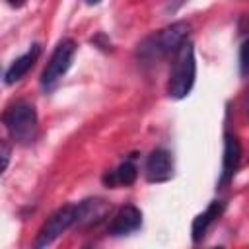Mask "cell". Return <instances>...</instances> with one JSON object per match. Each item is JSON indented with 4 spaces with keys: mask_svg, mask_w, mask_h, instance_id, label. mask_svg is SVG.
Instances as JSON below:
<instances>
[{
    "mask_svg": "<svg viewBox=\"0 0 249 249\" xmlns=\"http://www.w3.org/2000/svg\"><path fill=\"white\" fill-rule=\"evenodd\" d=\"M189 37V23L187 21H175L152 35H148L138 45V56L142 60H154L161 58L173 51H177Z\"/></svg>",
    "mask_w": 249,
    "mask_h": 249,
    "instance_id": "6da1fadb",
    "label": "cell"
},
{
    "mask_svg": "<svg viewBox=\"0 0 249 249\" xmlns=\"http://www.w3.org/2000/svg\"><path fill=\"white\" fill-rule=\"evenodd\" d=\"M196 76V60H195V49L191 41H185L175 51V62L169 72L167 82V93L171 99H183L191 93L195 86Z\"/></svg>",
    "mask_w": 249,
    "mask_h": 249,
    "instance_id": "7a4b0ae2",
    "label": "cell"
},
{
    "mask_svg": "<svg viewBox=\"0 0 249 249\" xmlns=\"http://www.w3.org/2000/svg\"><path fill=\"white\" fill-rule=\"evenodd\" d=\"M4 126L14 142L27 144L35 138L37 132V111L27 101H16L4 111Z\"/></svg>",
    "mask_w": 249,
    "mask_h": 249,
    "instance_id": "3957f363",
    "label": "cell"
},
{
    "mask_svg": "<svg viewBox=\"0 0 249 249\" xmlns=\"http://www.w3.org/2000/svg\"><path fill=\"white\" fill-rule=\"evenodd\" d=\"M74 54H76V41L74 39H62L56 43L43 74H41V86L45 89H53L58 80L68 72V68L72 66V60H74Z\"/></svg>",
    "mask_w": 249,
    "mask_h": 249,
    "instance_id": "277c9868",
    "label": "cell"
},
{
    "mask_svg": "<svg viewBox=\"0 0 249 249\" xmlns=\"http://www.w3.org/2000/svg\"><path fill=\"white\" fill-rule=\"evenodd\" d=\"M76 226V204H66V206H60L58 210H54L49 220L43 224V228L39 230L37 233V239H35V247H47L51 245L56 237H60L68 228Z\"/></svg>",
    "mask_w": 249,
    "mask_h": 249,
    "instance_id": "5b68a950",
    "label": "cell"
},
{
    "mask_svg": "<svg viewBox=\"0 0 249 249\" xmlns=\"http://www.w3.org/2000/svg\"><path fill=\"white\" fill-rule=\"evenodd\" d=\"M144 175L150 183H163L173 177V158L167 150L156 148L150 152L144 163Z\"/></svg>",
    "mask_w": 249,
    "mask_h": 249,
    "instance_id": "8992f818",
    "label": "cell"
},
{
    "mask_svg": "<svg viewBox=\"0 0 249 249\" xmlns=\"http://www.w3.org/2000/svg\"><path fill=\"white\" fill-rule=\"evenodd\" d=\"M142 226V212L134 204H124L117 210L111 224L107 226V233L111 237H121L136 231Z\"/></svg>",
    "mask_w": 249,
    "mask_h": 249,
    "instance_id": "52a82bcc",
    "label": "cell"
},
{
    "mask_svg": "<svg viewBox=\"0 0 249 249\" xmlns=\"http://www.w3.org/2000/svg\"><path fill=\"white\" fill-rule=\"evenodd\" d=\"M239 161H241V144L237 140V136H233L231 132H226L224 134V158H222V173H220V179H218V185L220 187H226L237 167H239Z\"/></svg>",
    "mask_w": 249,
    "mask_h": 249,
    "instance_id": "ba28073f",
    "label": "cell"
},
{
    "mask_svg": "<svg viewBox=\"0 0 249 249\" xmlns=\"http://www.w3.org/2000/svg\"><path fill=\"white\" fill-rule=\"evenodd\" d=\"M109 210H111V204L107 200H103V198H86V200L76 204V226H80V228L95 226L101 220H105Z\"/></svg>",
    "mask_w": 249,
    "mask_h": 249,
    "instance_id": "9c48e42d",
    "label": "cell"
},
{
    "mask_svg": "<svg viewBox=\"0 0 249 249\" xmlns=\"http://www.w3.org/2000/svg\"><path fill=\"white\" fill-rule=\"evenodd\" d=\"M39 54H41V45H37V43L31 45V49H29L27 53H23L21 56H18V58L6 68V72H4V84H6V86H12V84L19 82V80L35 66Z\"/></svg>",
    "mask_w": 249,
    "mask_h": 249,
    "instance_id": "30bf717a",
    "label": "cell"
},
{
    "mask_svg": "<svg viewBox=\"0 0 249 249\" xmlns=\"http://www.w3.org/2000/svg\"><path fill=\"white\" fill-rule=\"evenodd\" d=\"M226 210V202L224 200H212L195 220H193V226H191V237H193V241L195 243H198L204 235H206V231H208V228L222 216V212Z\"/></svg>",
    "mask_w": 249,
    "mask_h": 249,
    "instance_id": "8fae6325",
    "label": "cell"
},
{
    "mask_svg": "<svg viewBox=\"0 0 249 249\" xmlns=\"http://www.w3.org/2000/svg\"><path fill=\"white\" fill-rule=\"evenodd\" d=\"M138 177V169L132 163V160H124L123 163H119L115 169L107 171L103 175V183L107 187H121V185H132Z\"/></svg>",
    "mask_w": 249,
    "mask_h": 249,
    "instance_id": "7c38bea8",
    "label": "cell"
},
{
    "mask_svg": "<svg viewBox=\"0 0 249 249\" xmlns=\"http://www.w3.org/2000/svg\"><path fill=\"white\" fill-rule=\"evenodd\" d=\"M239 68L241 74H249V39L239 49Z\"/></svg>",
    "mask_w": 249,
    "mask_h": 249,
    "instance_id": "4fadbf2b",
    "label": "cell"
},
{
    "mask_svg": "<svg viewBox=\"0 0 249 249\" xmlns=\"http://www.w3.org/2000/svg\"><path fill=\"white\" fill-rule=\"evenodd\" d=\"M8 163H10V146H8V142L4 140V142H2V169H4V171H6Z\"/></svg>",
    "mask_w": 249,
    "mask_h": 249,
    "instance_id": "5bb4252c",
    "label": "cell"
},
{
    "mask_svg": "<svg viewBox=\"0 0 249 249\" xmlns=\"http://www.w3.org/2000/svg\"><path fill=\"white\" fill-rule=\"evenodd\" d=\"M6 2H8V6H12V8H21V6H25L27 0H6Z\"/></svg>",
    "mask_w": 249,
    "mask_h": 249,
    "instance_id": "9a60e30c",
    "label": "cell"
},
{
    "mask_svg": "<svg viewBox=\"0 0 249 249\" xmlns=\"http://www.w3.org/2000/svg\"><path fill=\"white\" fill-rule=\"evenodd\" d=\"M84 2H86L88 6H95V4H99L101 0H84Z\"/></svg>",
    "mask_w": 249,
    "mask_h": 249,
    "instance_id": "2e32d148",
    "label": "cell"
}]
</instances>
